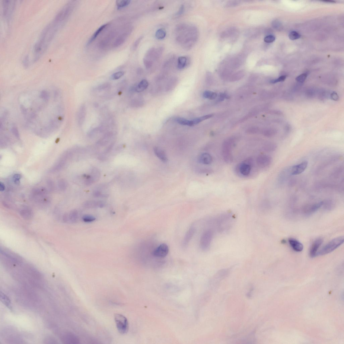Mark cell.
<instances>
[{"instance_id": "cell-1", "label": "cell", "mask_w": 344, "mask_h": 344, "mask_svg": "<svg viewBox=\"0 0 344 344\" xmlns=\"http://www.w3.org/2000/svg\"><path fill=\"white\" fill-rule=\"evenodd\" d=\"M20 99L21 112L29 129L43 136L59 129L64 109L59 91L46 89L30 92L22 95Z\"/></svg>"}, {"instance_id": "cell-2", "label": "cell", "mask_w": 344, "mask_h": 344, "mask_svg": "<svg viewBox=\"0 0 344 344\" xmlns=\"http://www.w3.org/2000/svg\"><path fill=\"white\" fill-rule=\"evenodd\" d=\"M73 8L74 5L71 3L66 4L44 28L33 47L34 62L39 60L45 52L54 37L67 20Z\"/></svg>"}, {"instance_id": "cell-3", "label": "cell", "mask_w": 344, "mask_h": 344, "mask_svg": "<svg viewBox=\"0 0 344 344\" xmlns=\"http://www.w3.org/2000/svg\"><path fill=\"white\" fill-rule=\"evenodd\" d=\"M176 30L177 42L181 44L184 49H191L198 39L199 32L197 28L182 24L178 25Z\"/></svg>"}, {"instance_id": "cell-4", "label": "cell", "mask_w": 344, "mask_h": 344, "mask_svg": "<svg viewBox=\"0 0 344 344\" xmlns=\"http://www.w3.org/2000/svg\"><path fill=\"white\" fill-rule=\"evenodd\" d=\"M343 236H341L333 239L318 252L317 256H324L329 254L337 249L344 243Z\"/></svg>"}, {"instance_id": "cell-5", "label": "cell", "mask_w": 344, "mask_h": 344, "mask_svg": "<svg viewBox=\"0 0 344 344\" xmlns=\"http://www.w3.org/2000/svg\"><path fill=\"white\" fill-rule=\"evenodd\" d=\"M234 142L232 139H229L225 141L222 146V155L224 161L227 163H231L233 161L232 149Z\"/></svg>"}, {"instance_id": "cell-6", "label": "cell", "mask_w": 344, "mask_h": 344, "mask_svg": "<svg viewBox=\"0 0 344 344\" xmlns=\"http://www.w3.org/2000/svg\"><path fill=\"white\" fill-rule=\"evenodd\" d=\"M15 1H3L2 3L3 16L7 22L10 21L15 8Z\"/></svg>"}, {"instance_id": "cell-7", "label": "cell", "mask_w": 344, "mask_h": 344, "mask_svg": "<svg viewBox=\"0 0 344 344\" xmlns=\"http://www.w3.org/2000/svg\"><path fill=\"white\" fill-rule=\"evenodd\" d=\"M114 319L119 333L123 334L127 333L129 327L127 318L122 315L116 314L115 315Z\"/></svg>"}, {"instance_id": "cell-8", "label": "cell", "mask_w": 344, "mask_h": 344, "mask_svg": "<svg viewBox=\"0 0 344 344\" xmlns=\"http://www.w3.org/2000/svg\"><path fill=\"white\" fill-rule=\"evenodd\" d=\"M253 165V159L250 158L247 159L237 165V169L238 172L242 176H247L251 173Z\"/></svg>"}, {"instance_id": "cell-9", "label": "cell", "mask_w": 344, "mask_h": 344, "mask_svg": "<svg viewBox=\"0 0 344 344\" xmlns=\"http://www.w3.org/2000/svg\"><path fill=\"white\" fill-rule=\"evenodd\" d=\"M213 237V232L211 230H208L203 232L200 239V246L203 250L208 249Z\"/></svg>"}, {"instance_id": "cell-10", "label": "cell", "mask_w": 344, "mask_h": 344, "mask_svg": "<svg viewBox=\"0 0 344 344\" xmlns=\"http://www.w3.org/2000/svg\"><path fill=\"white\" fill-rule=\"evenodd\" d=\"M324 201H322L304 206L302 211L304 214L310 215L314 213L321 208L323 205Z\"/></svg>"}, {"instance_id": "cell-11", "label": "cell", "mask_w": 344, "mask_h": 344, "mask_svg": "<svg viewBox=\"0 0 344 344\" xmlns=\"http://www.w3.org/2000/svg\"><path fill=\"white\" fill-rule=\"evenodd\" d=\"M272 162V158L268 155H260L256 158V163L261 168H265L269 166Z\"/></svg>"}, {"instance_id": "cell-12", "label": "cell", "mask_w": 344, "mask_h": 344, "mask_svg": "<svg viewBox=\"0 0 344 344\" xmlns=\"http://www.w3.org/2000/svg\"><path fill=\"white\" fill-rule=\"evenodd\" d=\"M169 252L167 245L163 243L161 244L154 251L153 255L156 257L163 258L166 256Z\"/></svg>"}, {"instance_id": "cell-13", "label": "cell", "mask_w": 344, "mask_h": 344, "mask_svg": "<svg viewBox=\"0 0 344 344\" xmlns=\"http://www.w3.org/2000/svg\"><path fill=\"white\" fill-rule=\"evenodd\" d=\"M308 165V162L305 161L298 165L293 166L291 167V172L292 175H296L300 174L306 169Z\"/></svg>"}, {"instance_id": "cell-14", "label": "cell", "mask_w": 344, "mask_h": 344, "mask_svg": "<svg viewBox=\"0 0 344 344\" xmlns=\"http://www.w3.org/2000/svg\"><path fill=\"white\" fill-rule=\"evenodd\" d=\"M232 216L231 215L228 214L222 215L218 218L217 220V225L218 228L220 230H224V228L227 227V225L229 222L231 221Z\"/></svg>"}, {"instance_id": "cell-15", "label": "cell", "mask_w": 344, "mask_h": 344, "mask_svg": "<svg viewBox=\"0 0 344 344\" xmlns=\"http://www.w3.org/2000/svg\"><path fill=\"white\" fill-rule=\"evenodd\" d=\"M323 239L322 238H318L315 240L312 243L309 252L310 256L314 258L317 256L318 249L323 243Z\"/></svg>"}, {"instance_id": "cell-16", "label": "cell", "mask_w": 344, "mask_h": 344, "mask_svg": "<svg viewBox=\"0 0 344 344\" xmlns=\"http://www.w3.org/2000/svg\"><path fill=\"white\" fill-rule=\"evenodd\" d=\"M105 205V203L101 201L90 200L85 202L84 206L88 208H103Z\"/></svg>"}, {"instance_id": "cell-17", "label": "cell", "mask_w": 344, "mask_h": 344, "mask_svg": "<svg viewBox=\"0 0 344 344\" xmlns=\"http://www.w3.org/2000/svg\"><path fill=\"white\" fill-rule=\"evenodd\" d=\"M289 244L294 251L297 252H300L303 250L304 246L298 241L294 238H290L289 239Z\"/></svg>"}, {"instance_id": "cell-18", "label": "cell", "mask_w": 344, "mask_h": 344, "mask_svg": "<svg viewBox=\"0 0 344 344\" xmlns=\"http://www.w3.org/2000/svg\"><path fill=\"white\" fill-rule=\"evenodd\" d=\"M114 135L112 132L106 133L97 142V144L100 146H104L107 145L109 142Z\"/></svg>"}, {"instance_id": "cell-19", "label": "cell", "mask_w": 344, "mask_h": 344, "mask_svg": "<svg viewBox=\"0 0 344 344\" xmlns=\"http://www.w3.org/2000/svg\"><path fill=\"white\" fill-rule=\"evenodd\" d=\"M198 160L200 163L208 165L212 163V158L211 155L208 153H203L199 156Z\"/></svg>"}, {"instance_id": "cell-20", "label": "cell", "mask_w": 344, "mask_h": 344, "mask_svg": "<svg viewBox=\"0 0 344 344\" xmlns=\"http://www.w3.org/2000/svg\"><path fill=\"white\" fill-rule=\"evenodd\" d=\"M86 113L85 106L84 105H83L80 108L78 115V121L79 126H81L84 123Z\"/></svg>"}, {"instance_id": "cell-21", "label": "cell", "mask_w": 344, "mask_h": 344, "mask_svg": "<svg viewBox=\"0 0 344 344\" xmlns=\"http://www.w3.org/2000/svg\"><path fill=\"white\" fill-rule=\"evenodd\" d=\"M195 228L194 227H191L187 231L184 237L183 242V246L184 247H186L193 236L195 232Z\"/></svg>"}, {"instance_id": "cell-22", "label": "cell", "mask_w": 344, "mask_h": 344, "mask_svg": "<svg viewBox=\"0 0 344 344\" xmlns=\"http://www.w3.org/2000/svg\"><path fill=\"white\" fill-rule=\"evenodd\" d=\"M155 154L160 160L164 162L167 161L168 159L165 152L160 148L155 147L154 148Z\"/></svg>"}, {"instance_id": "cell-23", "label": "cell", "mask_w": 344, "mask_h": 344, "mask_svg": "<svg viewBox=\"0 0 344 344\" xmlns=\"http://www.w3.org/2000/svg\"><path fill=\"white\" fill-rule=\"evenodd\" d=\"M291 167L286 168L280 173L279 176V181L280 182H284L287 178L291 176Z\"/></svg>"}, {"instance_id": "cell-24", "label": "cell", "mask_w": 344, "mask_h": 344, "mask_svg": "<svg viewBox=\"0 0 344 344\" xmlns=\"http://www.w3.org/2000/svg\"><path fill=\"white\" fill-rule=\"evenodd\" d=\"M189 60L187 57L181 56L178 59L177 68L180 70L185 68L188 64Z\"/></svg>"}, {"instance_id": "cell-25", "label": "cell", "mask_w": 344, "mask_h": 344, "mask_svg": "<svg viewBox=\"0 0 344 344\" xmlns=\"http://www.w3.org/2000/svg\"><path fill=\"white\" fill-rule=\"evenodd\" d=\"M63 339L67 343H78L79 342L77 338L71 333L66 334L64 337Z\"/></svg>"}, {"instance_id": "cell-26", "label": "cell", "mask_w": 344, "mask_h": 344, "mask_svg": "<svg viewBox=\"0 0 344 344\" xmlns=\"http://www.w3.org/2000/svg\"><path fill=\"white\" fill-rule=\"evenodd\" d=\"M67 222L69 221L72 223H74L78 221V213L76 210H73L70 212L69 215H67Z\"/></svg>"}, {"instance_id": "cell-27", "label": "cell", "mask_w": 344, "mask_h": 344, "mask_svg": "<svg viewBox=\"0 0 344 344\" xmlns=\"http://www.w3.org/2000/svg\"><path fill=\"white\" fill-rule=\"evenodd\" d=\"M148 82L146 79H143L136 86L135 90L138 93H141L146 90L148 87Z\"/></svg>"}, {"instance_id": "cell-28", "label": "cell", "mask_w": 344, "mask_h": 344, "mask_svg": "<svg viewBox=\"0 0 344 344\" xmlns=\"http://www.w3.org/2000/svg\"><path fill=\"white\" fill-rule=\"evenodd\" d=\"M237 30L235 28H232L227 30L225 31L221 35L222 38H228L230 37H234L236 36L237 33Z\"/></svg>"}, {"instance_id": "cell-29", "label": "cell", "mask_w": 344, "mask_h": 344, "mask_svg": "<svg viewBox=\"0 0 344 344\" xmlns=\"http://www.w3.org/2000/svg\"><path fill=\"white\" fill-rule=\"evenodd\" d=\"M20 214L22 217L26 219H31L32 218L33 215L32 211L28 208L21 210L20 211Z\"/></svg>"}, {"instance_id": "cell-30", "label": "cell", "mask_w": 344, "mask_h": 344, "mask_svg": "<svg viewBox=\"0 0 344 344\" xmlns=\"http://www.w3.org/2000/svg\"><path fill=\"white\" fill-rule=\"evenodd\" d=\"M90 176L93 180L94 182H96V181L99 180L100 177V171L97 168L95 167L91 169V174Z\"/></svg>"}, {"instance_id": "cell-31", "label": "cell", "mask_w": 344, "mask_h": 344, "mask_svg": "<svg viewBox=\"0 0 344 344\" xmlns=\"http://www.w3.org/2000/svg\"><path fill=\"white\" fill-rule=\"evenodd\" d=\"M212 114L207 115L205 116L197 118L192 120L193 126L198 125V124L206 119L211 118L213 116Z\"/></svg>"}, {"instance_id": "cell-32", "label": "cell", "mask_w": 344, "mask_h": 344, "mask_svg": "<svg viewBox=\"0 0 344 344\" xmlns=\"http://www.w3.org/2000/svg\"><path fill=\"white\" fill-rule=\"evenodd\" d=\"M277 145L275 143H269L263 146V150L266 152H272L276 150Z\"/></svg>"}, {"instance_id": "cell-33", "label": "cell", "mask_w": 344, "mask_h": 344, "mask_svg": "<svg viewBox=\"0 0 344 344\" xmlns=\"http://www.w3.org/2000/svg\"><path fill=\"white\" fill-rule=\"evenodd\" d=\"M1 300L3 304H4L10 310H12V306L10 299L7 295L1 292Z\"/></svg>"}, {"instance_id": "cell-34", "label": "cell", "mask_w": 344, "mask_h": 344, "mask_svg": "<svg viewBox=\"0 0 344 344\" xmlns=\"http://www.w3.org/2000/svg\"><path fill=\"white\" fill-rule=\"evenodd\" d=\"M108 25V24H105L102 25L95 32V33L93 35V36L91 37V39L89 40L88 44H90L95 39L98 37V35Z\"/></svg>"}, {"instance_id": "cell-35", "label": "cell", "mask_w": 344, "mask_h": 344, "mask_svg": "<svg viewBox=\"0 0 344 344\" xmlns=\"http://www.w3.org/2000/svg\"><path fill=\"white\" fill-rule=\"evenodd\" d=\"M166 31L164 28L159 29L156 32L155 36L157 39L159 40H162L164 39L166 36Z\"/></svg>"}, {"instance_id": "cell-36", "label": "cell", "mask_w": 344, "mask_h": 344, "mask_svg": "<svg viewBox=\"0 0 344 344\" xmlns=\"http://www.w3.org/2000/svg\"><path fill=\"white\" fill-rule=\"evenodd\" d=\"M176 122L181 125L189 126H193L192 120H187L181 118H178L176 119Z\"/></svg>"}, {"instance_id": "cell-37", "label": "cell", "mask_w": 344, "mask_h": 344, "mask_svg": "<svg viewBox=\"0 0 344 344\" xmlns=\"http://www.w3.org/2000/svg\"><path fill=\"white\" fill-rule=\"evenodd\" d=\"M131 2L129 0H119L116 1V4L117 8L119 9L126 7Z\"/></svg>"}, {"instance_id": "cell-38", "label": "cell", "mask_w": 344, "mask_h": 344, "mask_svg": "<svg viewBox=\"0 0 344 344\" xmlns=\"http://www.w3.org/2000/svg\"><path fill=\"white\" fill-rule=\"evenodd\" d=\"M217 95L215 92L211 91H206L204 92L203 96L204 97L208 98L210 100L215 99L217 97Z\"/></svg>"}, {"instance_id": "cell-39", "label": "cell", "mask_w": 344, "mask_h": 344, "mask_svg": "<svg viewBox=\"0 0 344 344\" xmlns=\"http://www.w3.org/2000/svg\"><path fill=\"white\" fill-rule=\"evenodd\" d=\"M83 221L85 222H91L95 221L96 219L95 216L90 215H85L82 218Z\"/></svg>"}, {"instance_id": "cell-40", "label": "cell", "mask_w": 344, "mask_h": 344, "mask_svg": "<svg viewBox=\"0 0 344 344\" xmlns=\"http://www.w3.org/2000/svg\"><path fill=\"white\" fill-rule=\"evenodd\" d=\"M301 36V35L297 32L293 31L291 32L289 35V37L290 39L291 40H298L300 38Z\"/></svg>"}, {"instance_id": "cell-41", "label": "cell", "mask_w": 344, "mask_h": 344, "mask_svg": "<svg viewBox=\"0 0 344 344\" xmlns=\"http://www.w3.org/2000/svg\"><path fill=\"white\" fill-rule=\"evenodd\" d=\"M125 72L122 71H120L116 72L114 73V74L111 76V78L114 80H116L122 77V76L125 74Z\"/></svg>"}, {"instance_id": "cell-42", "label": "cell", "mask_w": 344, "mask_h": 344, "mask_svg": "<svg viewBox=\"0 0 344 344\" xmlns=\"http://www.w3.org/2000/svg\"><path fill=\"white\" fill-rule=\"evenodd\" d=\"M308 74L306 73H303L299 75L296 78V80L298 82L301 83L304 82L306 79Z\"/></svg>"}, {"instance_id": "cell-43", "label": "cell", "mask_w": 344, "mask_h": 344, "mask_svg": "<svg viewBox=\"0 0 344 344\" xmlns=\"http://www.w3.org/2000/svg\"><path fill=\"white\" fill-rule=\"evenodd\" d=\"M240 4V2L239 1H230L227 3L225 7L227 8L234 7L239 5Z\"/></svg>"}, {"instance_id": "cell-44", "label": "cell", "mask_w": 344, "mask_h": 344, "mask_svg": "<svg viewBox=\"0 0 344 344\" xmlns=\"http://www.w3.org/2000/svg\"><path fill=\"white\" fill-rule=\"evenodd\" d=\"M264 41L265 42L267 43H272L275 40V37L274 36H272V35H269L265 37L264 38Z\"/></svg>"}, {"instance_id": "cell-45", "label": "cell", "mask_w": 344, "mask_h": 344, "mask_svg": "<svg viewBox=\"0 0 344 344\" xmlns=\"http://www.w3.org/2000/svg\"><path fill=\"white\" fill-rule=\"evenodd\" d=\"M286 77V75L282 76L277 79L272 80L270 82L271 83L274 84L278 82H283L285 80Z\"/></svg>"}, {"instance_id": "cell-46", "label": "cell", "mask_w": 344, "mask_h": 344, "mask_svg": "<svg viewBox=\"0 0 344 344\" xmlns=\"http://www.w3.org/2000/svg\"><path fill=\"white\" fill-rule=\"evenodd\" d=\"M125 36H123H123H120L116 40V42L115 43V44H114V46H118L120 45L125 40Z\"/></svg>"}, {"instance_id": "cell-47", "label": "cell", "mask_w": 344, "mask_h": 344, "mask_svg": "<svg viewBox=\"0 0 344 344\" xmlns=\"http://www.w3.org/2000/svg\"><path fill=\"white\" fill-rule=\"evenodd\" d=\"M21 177V175L15 174L13 177V179L15 184H18L20 183V180Z\"/></svg>"}, {"instance_id": "cell-48", "label": "cell", "mask_w": 344, "mask_h": 344, "mask_svg": "<svg viewBox=\"0 0 344 344\" xmlns=\"http://www.w3.org/2000/svg\"><path fill=\"white\" fill-rule=\"evenodd\" d=\"M115 144L114 142L111 143V144L108 146V147L105 149L103 152L104 155H105L106 154H108L113 149L114 146Z\"/></svg>"}, {"instance_id": "cell-49", "label": "cell", "mask_w": 344, "mask_h": 344, "mask_svg": "<svg viewBox=\"0 0 344 344\" xmlns=\"http://www.w3.org/2000/svg\"><path fill=\"white\" fill-rule=\"evenodd\" d=\"M184 11V7L183 5H181L179 9V11L176 13V15L177 17H179L182 15Z\"/></svg>"}, {"instance_id": "cell-50", "label": "cell", "mask_w": 344, "mask_h": 344, "mask_svg": "<svg viewBox=\"0 0 344 344\" xmlns=\"http://www.w3.org/2000/svg\"><path fill=\"white\" fill-rule=\"evenodd\" d=\"M330 97L331 99L334 101H337L339 100L338 95L335 92H333L331 94Z\"/></svg>"}, {"instance_id": "cell-51", "label": "cell", "mask_w": 344, "mask_h": 344, "mask_svg": "<svg viewBox=\"0 0 344 344\" xmlns=\"http://www.w3.org/2000/svg\"><path fill=\"white\" fill-rule=\"evenodd\" d=\"M142 37H140L139 39L136 41L134 45V47L135 48L137 47V46H138L140 42V41H141L142 39Z\"/></svg>"}, {"instance_id": "cell-52", "label": "cell", "mask_w": 344, "mask_h": 344, "mask_svg": "<svg viewBox=\"0 0 344 344\" xmlns=\"http://www.w3.org/2000/svg\"><path fill=\"white\" fill-rule=\"evenodd\" d=\"M5 184L4 183L2 182L0 184V191H3L5 190Z\"/></svg>"}, {"instance_id": "cell-53", "label": "cell", "mask_w": 344, "mask_h": 344, "mask_svg": "<svg viewBox=\"0 0 344 344\" xmlns=\"http://www.w3.org/2000/svg\"><path fill=\"white\" fill-rule=\"evenodd\" d=\"M323 2H330V3L335 2L334 1H323Z\"/></svg>"}, {"instance_id": "cell-54", "label": "cell", "mask_w": 344, "mask_h": 344, "mask_svg": "<svg viewBox=\"0 0 344 344\" xmlns=\"http://www.w3.org/2000/svg\"><path fill=\"white\" fill-rule=\"evenodd\" d=\"M282 243H285V240H284H284H282Z\"/></svg>"}]
</instances>
